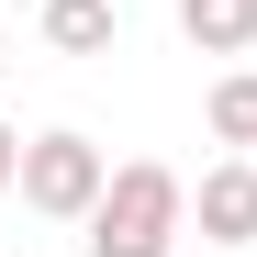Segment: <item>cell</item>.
I'll return each mask as SVG.
<instances>
[{"mask_svg":"<svg viewBox=\"0 0 257 257\" xmlns=\"http://www.w3.org/2000/svg\"><path fill=\"white\" fill-rule=\"evenodd\" d=\"M190 224H201V246H224V257L257 246V157H212V168H201Z\"/></svg>","mask_w":257,"mask_h":257,"instance_id":"cell-3","label":"cell"},{"mask_svg":"<svg viewBox=\"0 0 257 257\" xmlns=\"http://www.w3.org/2000/svg\"><path fill=\"white\" fill-rule=\"evenodd\" d=\"M0 67H12V23H0Z\"/></svg>","mask_w":257,"mask_h":257,"instance_id":"cell-8","label":"cell"},{"mask_svg":"<svg viewBox=\"0 0 257 257\" xmlns=\"http://www.w3.org/2000/svg\"><path fill=\"white\" fill-rule=\"evenodd\" d=\"M0 190H23V123H0Z\"/></svg>","mask_w":257,"mask_h":257,"instance_id":"cell-7","label":"cell"},{"mask_svg":"<svg viewBox=\"0 0 257 257\" xmlns=\"http://www.w3.org/2000/svg\"><path fill=\"white\" fill-rule=\"evenodd\" d=\"M34 34H45L56 56H112V45H123V0H45Z\"/></svg>","mask_w":257,"mask_h":257,"instance_id":"cell-4","label":"cell"},{"mask_svg":"<svg viewBox=\"0 0 257 257\" xmlns=\"http://www.w3.org/2000/svg\"><path fill=\"white\" fill-rule=\"evenodd\" d=\"M78 235H90V257H179V235H190V179H179L168 157H123Z\"/></svg>","mask_w":257,"mask_h":257,"instance_id":"cell-1","label":"cell"},{"mask_svg":"<svg viewBox=\"0 0 257 257\" xmlns=\"http://www.w3.org/2000/svg\"><path fill=\"white\" fill-rule=\"evenodd\" d=\"M179 257H190V246H179ZM201 257H224V246H201Z\"/></svg>","mask_w":257,"mask_h":257,"instance_id":"cell-9","label":"cell"},{"mask_svg":"<svg viewBox=\"0 0 257 257\" xmlns=\"http://www.w3.org/2000/svg\"><path fill=\"white\" fill-rule=\"evenodd\" d=\"M201 123H212V146H224V157H257V67H224V78H212Z\"/></svg>","mask_w":257,"mask_h":257,"instance_id":"cell-5","label":"cell"},{"mask_svg":"<svg viewBox=\"0 0 257 257\" xmlns=\"http://www.w3.org/2000/svg\"><path fill=\"white\" fill-rule=\"evenodd\" d=\"M179 34L201 56H246L257 45V0H179Z\"/></svg>","mask_w":257,"mask_h":257,"instance_id":"cell-6","label":"cell"},{"mask_svg":"<svg viewBox=\"0 0 257 257\" xmlns=\"http://www.w3.org/2000/svg\"><path fill=\"white\" fill-rule=\"evenodd\" d=\"M112 190V157L56 123V135H23V212H45V224H90V201Z\"/></svg>","mask_w":257,"mask_h":257,"instance_id":"cell-2","label":"cell"}]
</instances>
